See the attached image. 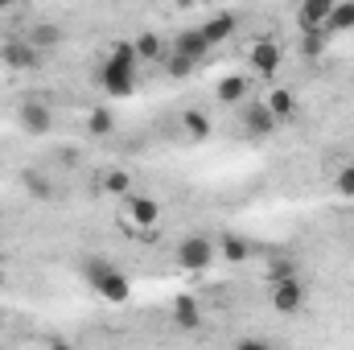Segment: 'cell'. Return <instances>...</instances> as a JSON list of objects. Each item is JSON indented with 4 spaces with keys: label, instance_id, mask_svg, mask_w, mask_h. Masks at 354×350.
Segmentation results:
<instances>
[{
    "label": "cell",
    "instance_id": "6da1fadb",
    "mask_svg": "<svg viewBox=\"0 0 354 350\" xmlns=\"http://www.w3.org/2000/svg\"><path fill=\"white\" fill-rule=\"evenodd\" d=\"M99 83H103V91L111 99L115 95H132V87H136V50L132 46H111V58L103 62Z\"/></svg>",
    "mask_w": 354,
    "mask_h": 350
},
{
    "label": "cell",
    "instance_id": "7a4b0ae2",
    "mask_svg": "<svg viewBox=\"0 0 354 350\" xmlns=\"http://www.w3.org/2000/svg\"><path fill=\"white\" fill-rule=\"evenodd\" d=\"M87 280H91V288H95L99 297H107L111 305H124V301L132 297L128 276H124V272H115L107 260H87Z\"/></svg>",
    "mask_w": 354,
    "mask_h": 350
},
{
    "label": "cell",
    "instance_id": "3957f363",
    "mask_svg": "<svg viewBox=\"0 0 354 350\" xmlns=\"http://www.w3.org/2000/svg\"><path fill=\"white\" fill-rule=\"evenodd\" d=\"M174 260L181 272H206L210 264L218 260V248H214V239L210 235H185L181 243H177V252H174Z\"/></svg>",
    "mask_w": 354,
    "mask_h": 350
},
{
    "label": "cell",
    "instance_id": "277c9868",
    "mask_svg": "<svg viewBox=\"0 0 354 350\" xmlns=\"http://www.w3.org/2000/svg\"><path fill=\"white\" fill-rule=\"evenodd\" d=\"M17 120H21V132H25V136H46V132L54 128V111H50V103L37 99V95L21 103Z\"/></svg>",
    "mask_w": 354,
    "mask_h": 350
},
{
    "label": "cell",
    "instance_id": "5b68a950",
    "mask_svg": "<svg viewBox=\"0 0 354 350\" xmlns=\"http://www.w3.org/2000/svg\"><path fill=\"white\" fill-rule=\"evenodd\" d=\"M248 62L256 66V75H264V79H272V75L280 71V62H284V50H280V42H272V37H264V42H256V46H252Z\"/></svg>",
    "mask_w": 354,
    "mask_h": 350
},
{
    "label": "cell",
    "instance_id": "8992f818",
    "mask_svg": "<svg viewBox=\"0 0 354 350\" xmlns=\"http://www.w3.org/2000/svg\"><path fill=\"white\" fill-rule=\"evenodd\" d=\"M268 301H272V309H276V313H297V309L305 305V288H301V280H297V276H292V280H276Z\"/></svg>",
    "mask_w": 354,
    "mask_h": 350
},
{
    "label": "cell",
    "instance_id": "52a82bcc",
    "mask_svg": "<svg viewBox=\"0 0 354 350\" xmlns=\"http://www.w3.org/2000/svg\"><path fill=\"white\" fill-rule=\"evenodd\" d=\"M174 54L198 66V62H202V58L210 54V42L202 37V29H181V33L174 37Z\"/></svg>",
    "mask_w": 354,
    "mask_h": 350
},
{
    "label": "cell",
    "instance_id": "ba28073f",
    "mask_svg": "<svg viewBox=\"0 0 354 350\" xmlns=\"http://www.w3.org/2000/svg\"><path fill=\"white\" fill-rule=\"evenodd\" d=\"M330 0H305L301 8H297V25H301V33H326V21H330Z\"/></svg>",
    "mask_w": 354,
    "mask_h": 350
},
{
    "label": "cell",
    "instance_id": "9c48e42d",
    "mask_svg": "<svg viewBox=\"0 0 354 350\" xmlns=\"http://www.w3.org/2000/svg\"><path fill=\"white\" fill-rule=\"evenodd\" d=\"M37 54H41V50H33L29 37H12V42H4V62H8L12 71H37Z\"/></svg>",
    "mask_w": 354,
    "mask_h": 350
},
{
    "label": "cell",
    "instance_id": "30bf717a",
    "mask_svg": "<svg viewBox=\"0 0 354 350\" xmlns=\"http://www.w3.org/2000/svg\"><path fill=\"white\" fill-rule=\"evenodd\" d=\"M128 214H132V223H136L140 231H153V223L161 219V206H157V198H149V194L140 198V194H136V198H128Z\"/></svg>",
    "mask_w": 354,
    "mask_h": 350
},
{
    "label": "cell",
    "instance_id": "8fae6325",
    "mask_svg": "<svg viewBox=\"0 0 354 350\" xmlns=\"http://www.w3.org/2000/svg\"><path fill=\"white\" fill-rule=\"evenodd\" d=\"M235 29H239V17H235V12H214V17L202 25V37H206L210 46H218V42H227Z\"/></svg>",
    "mask_w": 354,
    "mask_h": 350
},
{
    "label": "cell",
    "instance_id": "7c38bea8",
    "mask_svg": "<svg viewBox=\"0 0 354 350\" xmlns=\"http://www.w3.org/2000/svg\"><path fill=\"white\" fill-rule=\"evenodd\" d=\"M243 132H252V136L276 132V120H272V111H268L264 103H248L243 107Z\"/></svg>",
    "mask_w": 354,
    "mask_h": 350
},
{
    "label": "cell",
    "instance_id": "4fadbf2b",
    "mask_svg": "<svg viewBox=\"0 0 354 350\" xmlns=\"http://www.w3.org/2000/svg\"><path fill=\"white\" fill-rule=\"evenodd\" d=\"M174 322H177V330H198V326H202L198 301H194L189 293H181V297L174 301Z\"/></svg>",
    "mask_w": 354,
    "mask_h": 350
},
{
    "label": "cell",
    "instance_id": "5bb4252c",
    "mask_svg": "<svg viewBox=\"0 0 354 350\" xmlns=\"http://www.w3.org/2000/svg\"><path fill=\"white\" fill-rule=\"evenodd\" d=\"M264 107L272 111V120L280 124V120H288V116L297 111V95H292L288 87H276V91H272V95L264 99Z\"/></svg>",
    "mask_w": 354,
    "mask_h": 350
},
{
    "label": "cell",
    "instance_id": "9a60e30c",
    "mask_svg": "<svg viewBox=\"0 0 354 350\" xmlns=\"http://www.w3.org/2000/svg\"><path fill=\"white\" fill-rule=\"evenodd\" d=\"M248 79L243 75H227L223 83H218V103H227V107H235V103H243L248 99Z\"/></svg>",
    "mask_w": 354,
    "mask_h": 350
},
{
    "label": "cell",
    "instance_id": "2e32d148",
    "mask_svg": "<svg viewBox=\"0 0 354 350\" xmlns=\"http://www.w3.org/2000/svg\"><path fill=\"white\" fill-rule=\"evenodd\" d=\"M21 181H25V190H29L37 202H50V198H54V181L41 174V169H25V174H21Z\"/></svg>",
    "mask_w": 354,
    "mask_h": 350
},
{
    "label": "cell",
    "instance_id": "e0dca14e",
    "mask_svg": "<svg viewBox=\"0 0 354 350\" xmlns=\"http://www.w3.org/2000/svg\"><path fill=\"white\" fill-rule=\"evenodd\" d=\"M346 29H354V4H351V0L330 8V21H326V37H330V33H346Z\"/></svg>",
    "mask_w": 354,
    "mask_h": 350
},
{
    "label": "cell",
    "instance_id": "ac0fdd59",
    "mask_svg": "<svg viewBox=\"0 0 354 350\" xmlns=\"http://www.w3.org/2000/svg\"><path fill=\"white\" fill-rule=\"evenodd\" d=\"M248 256H252V243H248V239H239L235 231H227V235H223V260H227V264H243Z\"/></svg>",
    "mask_w": 354,
    "mask_h": 350
},
{
    "label": "cell",
    "instance_id": "d6986e66",
    "mask_svg": "<svg viewBox=\"0 0 354 350\" xmlns=\"http://www.w3.org/2000/svg\"><path fill=\"white\" fill-rule=\"evenodd\" d=\"M181 128H185L194 140H206V136H210V116H202V111H181Z\"/></svg>",
    "mask_w": 354,
    "mask_h": 350
},
{
    "label": "cell",
    "instance_id": "ffe728a7",
    "mask_svg": "<svg viewBox=\"0 0 354 350\" xmlns=\"http://www.w3.org/2000/svg\"><path fill=\"white\" fill-rule=\"evenodd\" d=\"M132 50H136V62H140V58L153 62V58H161V37H157V33H140V37L132 42Z\"/></svg>",
    "mask_w": 354,
    "mask_h": 350
},
{
    "label": "cell",
    "instance_id": "44dd1931",
    "mask_svg": "<svg viewBox=\"0 0 354 350\" xmlns=\"http://www.w3.org/2000/svg\"><path fill=\"white\" fill-rule=\"evenodd\" d=\"M111 128H115L111 107H95V111H91V120H87V132H91V136H107Z\"/></svg>",
    "mask_w": 354,
    "mask_h": 350
},
{
    "label": "cell",
    "instance_id": "7402d4cb",
    "mask_svg": "<svg viewBox=\"0 0 354 350\" xmlns=\"http://www.w3.org/2000/svg\"><path fill=\"white\" fill-rule=\"evenodd\" d=\"M103 185H107V194H115V198H128V190H132V177L124 174V169H111V174L103 177Z\"/></svg>",
    "mask_w": 354,
    "mask_h": 350
},
{
    "label": "cell",
    "instance_id": "603a6c76",
    "mask_svg": "<svg viewBox=\"0 0 354 350\" xmlns=\"http://www.w3.org/2000/svg\"><path fill=\"white\" fill-rule=\"evenodd\" d=\"M58 37H62V29H58V25H37V29L29 33V46H33V50H41V46H54Z\"/></svg>",
    "mask_w": 354,
    "mask_h": 350
},
{
    "label": "cell",
    "instance_id": "cb8c5ba5",
    "mask_svg": "<svg viewBox=\"0 0 354 350\" xmlns=\"http://www.w3.org/2000/svg\"><path fill=\"white\" fill-rule=\"evenodd\" d=\"M334 185H338V194H342V198H354V161H346V165L338 169Z\"/></svg>",
    "mask_w": 354,
    "mask_h": 350
},
{
    "label": "cell",
    "instance_id": "d4e9b609",
    "mask_svg": "<svg viewBox=\"0 0 354 350\" xmlns=\"http://www.w3.org/2000/svg\"><path fill=\"white\" fill-rule=\"evenodd\" d=\"M268 276H272V284H276V280H292V276H297V264L292 260H272Z\"/></svg>",
    "mask_w": 354,
    "mask_h": 350
},
{
    "label": "cell",
    "instance_id": "484cf974",
    "mask_svg": "<svg viewBox=\"0 0 354 350\" xmlns=\"http://www.w3.org/2000/svg\"><path fill=\"white\" fill-rule=\"evenodd\" d=\"M322 46H326V33H305V37H301L305 58H317V54H322Z\"/></svg>",
    "mask_w": 354,
    "mask_h": 350
},
{
    "label": "cell",
    "instance_id": "4316f807",
    "mask_svg": "<svg viewBox=\"0 0 354 350\" xmlns=\"http://www.w3.org/2000/svg\"><path fill=\"white\" fill-rule=\"evenodd\" d=\"M189 71H194V62H185V58H169V75H174V79H181V75H189Z\"/></svg>",
    "mask_w": 354,
    "mask_h": 350
},
{
    "label": "cell",
    "instance_id": "83f0119b",
    "mask_svg": "<svg viewBox=\"0 0 354 350\" xmlns=\"http://www.w3.org/2000/svg\"><path fill=\"white\" fill-rule=\"evenodd\" d=\"M235 350H272V347H268V342H260V338H243Z\"/></svg>",
    "mask_w": 354,
    "mask_h": 350
},
{
    "label": "cell",
    "instance_id": "f1b7e54d",
    "mask_svg": "<svg viewBox=\"0 0 354 350\" xmlns=\"http://www.w3.org/2000/svg\"><path fill=\"white\" fill-rule=\"evenodd\" d=\"M46 350H75V347H66V342H50Z\"/></svg>",
    "mask_w": 354,
    "mask_h": 350
}]
</instances>
